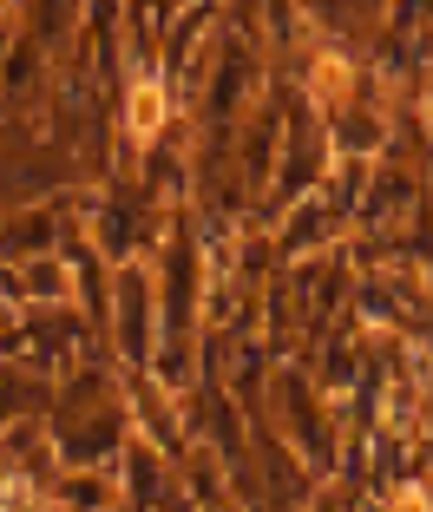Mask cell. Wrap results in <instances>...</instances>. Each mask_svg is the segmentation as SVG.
I'll list each match as a JSON object with an SVG mask.
<instances>
[{
	"label": "cell",
	"mask_w": 433,
	"mask_h": 512,
	"mask_svg": "<svg viewBox=\"0 0 433 512\" xmlns=\"http://www.w3.org/2000/svg\"><path fill=\"white\" fill-rule=\"evenodd\" d=\"M171 125H178V106H171V86H165V73H158V60L132 66V73H125V106H119V132H125V145H132V158L151 151V145H165Z\"/></svg>",
	"instance_id": "2"
},
{
	"label": "cell",
	"mask_w": 433,
	"mask_h": 512,
	"mask_svg": "<svg viewBox=\"0 0 433 512\" xmlns=\"http://www.w3.org/2000/svg\"><path fill=\"white\" fill-rule=\"evenodd\" d=\"M14 302L20 309H79V270L66 250H46L14 263Z\"/></svg>",
	"instance_id": "3"
},
{
	"label": "cell",
	"mask_w": 433,
	"mask_h": 512,
	"mask_svg": "<svg viewBox=\"0 0 433 512\" xmlns=\"http://www.w3.org/2000/svg\"><path fill=\"white\" fill-rule=\"evenodd\" d=\"M105 348L119 355V375H145L158 355V289H151V256H132L105 283V316H99Z\"/></svg>",
	"instance_id": "1"
}]
</instances>
